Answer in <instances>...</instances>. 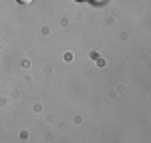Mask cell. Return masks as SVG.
<instances>
[{
    "label": "cell",
    "mask_w": 151,
    "mask_h": 143,
    "mask_svg": "<svg viewBox=\"0 0 151 143\" xmlns=\"http://www.w3.org/2000/svg\"><path fill=\"white\" fill-rule=\"evenodd\" d=\"M16 2H18V4H30L32 0H16Z\"/></svg>",
    "instance_id": "obj_1"
}]
</instances>
